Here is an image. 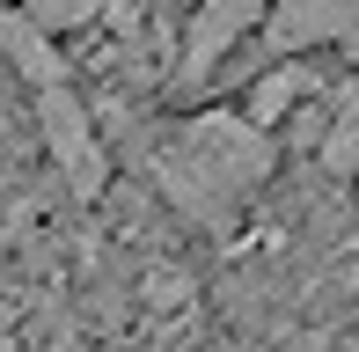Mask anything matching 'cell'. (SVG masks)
Instances as JSON below:
<instances>
[{
  "instance_id": "7a4b0ae2",
  "label": "cell",
  "mask_w": 359,
  "mask_h": 352,
  "mask_svg": "<svg viewBox=\"0 0 359 352\" xmlns=\"http://www.w3.org/2000/svg\"><path fill=\"white\" fill-rule=\"evenodd\" d=\"M37 133H44V154L59 162L74 198H103V176H110V154L88 125V103L59 81V88H37Z\"/></svg>"
},
{
  "instance_id": "9c48e42d",
  "label": "cell",
  "mask_w": 359,
  "mask_h": 352,
  "mask_svg": "<svg viewBox=\"0 0 359 352\" xmlns=\"http://www.w3.org/2000/svg\"><path fill=\"white\" fill-rule=\"evenodd\" d=\"M184 8H198V0H184Z\"/></svg>"
},
{
  "instance_id": "8992f818",
  "label": "cell",
  "mask_w": 359,
  "mask_h": 352,
  "mask_svg": "<svg viewBox=\"0 0 359 352\" xmlns=\"http://www.w3.org/2000/svg\"><path fill=\"white\" fill-rule=\"evenodd\" d=\"M8 44H15V74L29 81V95H37V88H59V81H67V59H59V37H52L44 22H29L22 8L8 15Z\"/></svg>"
},
{
  "instance_id": "6da1fadb",
  "label": "cell",
  "mask_w": 359,
  "mask_h": 352,
  "mask_svg": "<svg viewBox=\"0 0 359 352\" xmlns=\"http://www.w3.org/2000/svg\"><path fill=\"white\" fill-rule=\"evenodd\" d=\"M271 162H279L271 133L242 110H198L154 147V176L169 191V205L205 220V228L235 220V205L271 176Z\"/></svg>"
},
{
  "instance_id": "3957f363",
  "label": "cell",
  "mask_w": 359,
  "mask_h": 352,
  "mask_svg": "<svg viewBox=\"0 0 359 352\" xmlns=\"http://www.w3.org/2000/svg\"><path fill=\"white\" fill-rule=\"evenodd\" d=\"M264 44L279 59H301L316 44H345L359 67V0H279L264 22Z\"/></svg>"
},
{
  "instance_id": "277c9868",
  "label": "cell",
  "mask_w": 359,
  "mask_h": 352,
  "mask_svg": "<svg viewBox=\"0 0 359 352\" xmlns=\"http://www.w3.org/2000/svg\"><path fill=\"white\" fill-rule=\"evenodd\" d=\"M271 8H279V0H198L191 22H184V67L176 74H184V81L213 74V59L227 52V44H242L250 29H264Z\"/></svg>"
},
{
  "instance_id": "5b68a950",
  "label": "cell",
  "mask_w": 359,
  "mask_h": 352,
  "mask_svg": "<svg viewBox=\"0 0 359 352\" xmlns=\"http://www.w3.org/2000/svg\"><path fill=\"white\" fill-rule=\"evenodd\" d=\"M308 88H316V74H308L301 59H279V67H264V74L250 81V95H242V118H257V125L271 133L279 118H293V110L308 103Z\"/></svg>"
},
{
  "instance_id": "52a82bcc",
  "label": "cell",
  "mask_w": 359,
  "mask_h": 352,
  "mask_svg": "<svg viewBox=\"0 0 359 352\" xmlns=\"http://www.w3.org/2000/svg\"><path fill=\"white\" fill-rule=\"evenodd\" d=\"M316 154L330 176H359V81H345L330 95V133H323Z\"/></svg>"
},
{
  "instance_id": "ba28073f",
  "label": "cell",
  "mask_w": 359,
  "mask_h": 352,
  "mask_svg": "<svg viewBox=\"0 0 359 352\" xmlns=\"http://www.w3.org/2000/svg\"><path fill=\"white\" fill-rule=\"evenodd\" d=\"M22 15H29V22H44L52 37H67V29L103 22V0H22Z\"/></svg>"
}]
</instances>
